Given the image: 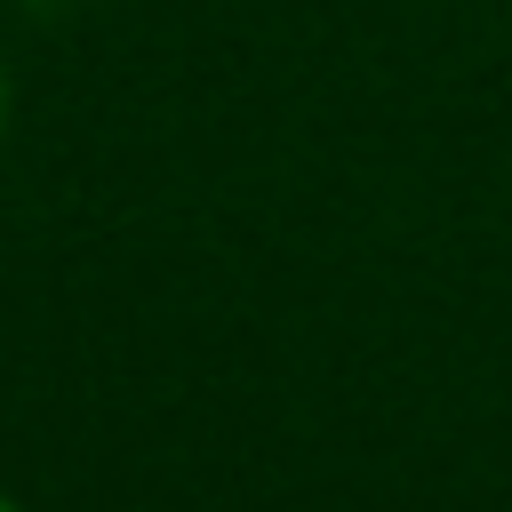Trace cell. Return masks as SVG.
Segmentation results:
<instances>
[{"instance_id": "cell-1", "label": "cell", "mask_w": 512, "mask_h": 512, "mask_svg": "<svg viewBox=\"0 0 512 512\" xmlns=\"http://www.w3.org/2000/svg\"><path fill=\"white\" fill-rule=\"evenodd\" d=\"M0 120H8V80H0Z\"/></svg>"}, {"instance_id": "cell-2", "label": "cell", "mask_w": 512, "mask_h": 512, "mask_svg": "<svg viewBox=\"0 0 512 512\" xmlns=\"http://www.w3.org/2000/svg\"><path fill=\"white\" fill-rule=\"evenodd\" d=\"M0 512H16V504H8V496H0Z\"/></svg>"}]
</instances>
